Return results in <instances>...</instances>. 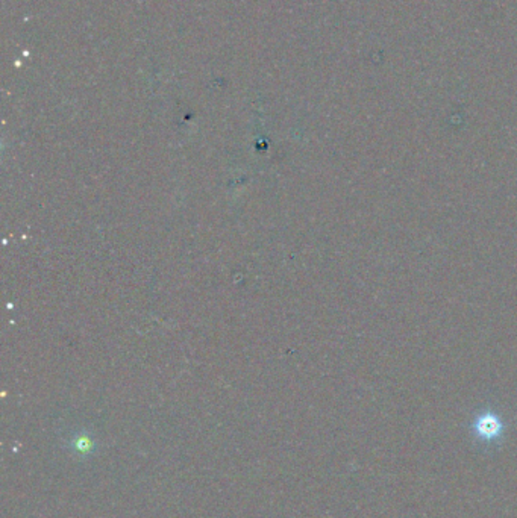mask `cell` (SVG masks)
I'll use <instances>...</instances> for the list:
<instances>
[{
	"label": "cell",
	"mask_w": 517,
	"mask_h": 518,
	"mask_svg": "<svg viewBox=\"0 0 517 518\" xmlns=\"http://www.w3.org/2000/svg\"><path fill=\"white\" fill-rule=\"evenodd\" d=\"M504 429V423L499 418L498 414L492 411H485L475 418L473 421V430L477 433V437L485 441H493L501 437Z\"/></svg>",
	"instance_id": "6da1fadb"
}]
</instances>
